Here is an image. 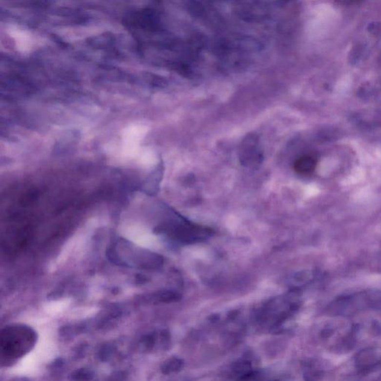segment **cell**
I'll list each match as a JSON object with an SVG mask.
<instances>
[{
  "mask_svg": "<svg viewBox=\"0 0 381 381\" xmlns=\"http://www.w3.org/2000/svg\"><path fill=\"white\" fill-rule=\"evenodd\" d=\"M91 372L90 371L86 370V369H80V370L76 371L73 375H72V379L74 380H90L92 379Z\"/></svg>",
  "mask_w": 381,
  "mask_h": 381,
  "instance_id": "6",
  "label": "cell"
},
{
  "mask_svg": "<svg viewBox=\"0 0 381 381\" xmlns=\"http://www.w3.org/2000/svg\"><path fill=\"white\" fill-rule=\"evenodd\" d=\"M316 157L310 154L301 156L294 162V169L301 175H309L314 172L317 167Z\"/></svg>",
  "mask_w": 381,
  "mask_h": 381,
  "instance_id": "4",
  "label": "cell"
},
{
  "mask_svg": "<svg viewBox=\"0 0 381 381\" xmlns=\"http://www.w3.org/2000/svg\"><path fill=\"white\" fill-rule=\"evenodd\" d=\"M107 257L117 265L139 269H156L162 266L163 259L148 250L136 247L124 240L119 241L110 246Z\"/></svg>",
  "mask_w": 381,
  "mask_h": 381,
  "instance_id": "2",
  "label": "cell"
},
{
  "mask_svg": "<svg viewBox=\"0 0 381 381\" xmlns=\"http://www.w3.org/2000/svg\"><path fill=\"white\" fill-rule=\"evenodd\" d=\"M182 362L180 360L172 359L164 364L162 366V372L165 374L177 372L182 369Z\"/></svg>",
  "mask_w": 381,
  "mask_h": 381,
  "instance_id": "5",
  "label": "cell"
},
{
  "mask_svg": "<svg viewBox=\"0 0 381 381\" xmlns=\"http://www.w3.org/2000/svg\"><path fill=\"white\" fill-rule=\"evenodd\" d=\"M241 163L250 168H257L263 162V151L259 137L256 134H249L241 143L239 150Z\"/></svg>",
  "mask_w": 381,
  "mask_h": 381,
  "instance_id": "3",
  "label": "cell"
},
{
  "mask_svg": "<svg viewBox=\"0 0 381 381\" xmlns=\"http://www.w3.org/2000/svg\"><path fill=\"white\" fill-rule=\"evenodd\" d=\"M37 334L30 327L11 325L1 333V362L8 365L23 357L35 346Z\"/></svg>",
  "mask_w": 381,
  "mask_h": 381,
  "instance_id": "1",
  "label": "cell"
}]
</instances>
